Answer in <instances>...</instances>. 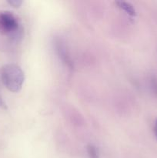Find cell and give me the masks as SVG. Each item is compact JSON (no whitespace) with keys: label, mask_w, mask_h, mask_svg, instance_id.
Masks as SVG:
<instances>
[{"label":"cell","mask_w":157,"mask_h":158,"mask_svg":"<svg viewBox=\"0 0 157 158\" xmlns=\"http://www.w3.org/2000/svg\"><path fill=\"white\" fill-rule=\"evenodd\" d=\"M0 77L3 85L10 92L18 93L22 89L25 81V73L15 63H9L2 66Z\"/></svg>","instance_id":"1"},{"label":"cell","mask_w":157,"mask_h":158,"mask_svg":"<svg viewBox=\"0 0 157 158\" xmlns=\"http://www.w3.org/2000/svg\"><path fill=\"white\" fill-rule=\"evenodd\" d=\"M0 33L16 39L21 33L18 19L9 12H0Z\"/></svg>","instance_id":"2"},{"label":"cell","mask_w":157,"mask_h":158,"mask_svg":"<svg viewBox=\"0 0 157 158\" xmlns=\"http://www.w3.org/2000/svg\"><path fill=\"white\" fill-rule=\"evenodd\" d=\"M55 48L57 55L62 61V63H64L66 66H67L69 69H73V63H72V59L69 56L67 48L65 46L64 43L59 39H56L55 40Z\"/></svg>","instance_id":"3"},{"label":"cell","mask_w":157,"mask_h":158,"mask_svg":"<svg viewBox=\"0 0 157 158\" xmlns=\"http://www.w3.org/2000/svg\"><path fill=\"white\" fill-rule=\"evenodd\" d=\"M119 8L122 10L124 11L127 15H129L131 17H135L136 16V11H135V8L132 6L131 3L123 1H119L115 2Z\"/></svg>","instance_id":"4"},{"label":"cell","mask_w":157,"mask_h":158,"mask_svg":"<svg viewBox=\"0 0 157 158\" xmlns=\"http://www.w3.org/2000/svg\"><path fill=\"white\" fill-rule=\"evenodd\" d=\"M87 154L89 158H100L98 149L93 144H89L87 146Z\"/></svg>","instance_id":"5"},{"label":"cell","mask_w":157,"mask_h":158,"mask_svg":"<svg viewBox=\"0 0 157 158\" xmlns=\"http://www.w3.org/2000/svg\"><path fill=\"white\" fill-rule=\"evenodd\" d=\"M150 86L153 94L157 97V77L155 76L150 77Z\"/></svg>","instance_id":"6"},{"label":"cell","mask_w":157,"mask_h":158,"mask_svg":"<svg viewBox=\"0 0 157 158\" xmlns=\"http://www.w3.org/2000/svg\"><path fill=\"white\" fill-rule=\"evenodd\" d=\"M7 2L8 4H9L13 8H19L23 3V2L22 0H9V1H7Z\"/></svg>","instance_id":"7"},{"label":"cell","mask_w":157,"mask_h":158,"mask_svg":"<svg viewBox=\"0 0 157 158\" xmlns=\"http://www.w3.org/2000/svg\"><path fill=\"white\" fill-rule=\"evenodd\" d=\"M0 108L3 110H6L7 109V105L6 103H5V101L3 100V99L2 98V97L0 96Z\"/></svg>","instance_id":"8"},{"label":"cell","mask_w":157,"mask_h":158,"mask_svg":"<svg viewBox=\"0 0 157 158\" xmlns=\"http://www.w3.org/2000/svg\"><path fill=\"white\" fill-rule=\"evenodd\" d=\"M153 131H154V134H155V137H156V140H157V119H156V120H155V123H154Z\"/></svg>","instance_id":"9"}]
</instances>
